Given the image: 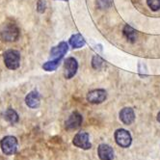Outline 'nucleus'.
Segmentation results:
<instances>
[{
    "label": "nucleus",
    "instance_id": "f8f14e48",
    "mask_svg": "<svg viewBox=\"0 0 160 160\" xmlns=\"http://www.w3.org/2000/svg\"><path fill=\"white\" fill-rule=\"evenodd\" d=\"M120 119L124 124L127 125L131 124L135 120V114L133 109L130 107H125L122 109L120 112Z\"/></svg>",
    "mask_w": 160,
    "mask_h": 160
},
{
    "label": "nucleus",
    "instance_id": "f3484780",
    "mask_svg": "<svg viewBox=\"0 0 160 160\" xmlns=\"http://www.w3.org/2000/svg\"><path fill=\"white\" fill-rule=\"evenodd\" d=\"M104 64V61L102 60L98 55H95L92 59V66L95 70H100Z\"/></svg>",
    "mask_w": 160,
    "mask_h": 160
},
{
    "label": "nucleus",
    "instance_id": "f257e3e1",
    "mask_svg": "<svg viewBox=\"0 0 160 160\" xmlns=\"http://www.w3.org/2000/svg\"><path fill=\"white\" fill-rule=\"evenodd\" d=\"M3 59L5 66L9 70L15 71L18 68L20 65V54L18 50L15 49H9L5 51L3 54Z\"/></svg>",
    "mask_w": 160,
    "mask_h": 160
},
{
    "label": "nucleus",
    "instance_id": "aec40b11",
    "mask_svg": "<svg viewBox=\"0 0 160 160\" xmlns=\"http://www.w3.org/2000/svg\"><path fill=\"white\" fill-rule=\"evenodd\" d=\"M157 121H158V122H160V112H159V113L157 114Z\"/></svg>",
    "mask_w": 160,
    "mask_h": 160
},
{
    "label": "nucleus",
    "instance_id": "2eb2a0df",
    "mask_svg": "<svg viewBox=\"0 0 160 160\" xmlns=\"http://www.w3.org/2000/svg\"><path fill=\"white\" fill-rule=\"evenodd\" d=\"M4 119L10 123H16L18 122V114L12 108H8L4 112Z\"/></svg>",
    "mask_w": 160,
    "mask_h": 160
},
{
    "label": "nucleus",
    "instance_id": "39448f33",
    "mask_svg": "<svg viewBox=\"0 0 160 160\" xmlns=\"http://www.w3.org/2000/svg\"><path fill=\"white\" fill-rule=\"evenodd\" d=\"M78 70V63L73 57H68L64 64V75L65 78L71 79L76 74Z\"/></svg>",
    "mask_w": 160,
    "mask_h": 160
},
{
    "label": "nucleus",
    "instance_id": "9d476101",
    "mask_svg": "<svg viewBox=\"0 0 160 160\" xmlns=\"http://www.w3.org/2000/svg\"><path fill=\"white\" fill-rule=\"evenodd\" d=\"M68 50V44L66 42H61L58 45L52 48L50 50V56L54 59H62L63 56Z\"/></svg>",
    "mask_w": 160,
    "mask_h": 160
},
{
    "label": "nucleus",
    "instance_id": "7ed1b4c3",
    "mask_svg": "<svg viewBox=\"0 0 160 160\" xmlns=\"http://www.w3.org/2000/svg\"><path fill=\"white\" fill-rule=\"evenodd\" d=\"M19 30L15 24H7L0 32V38L3 42H15L18 39Z\"/></svg>",
    "mask_w": 160,
    "mask_h": 160
},
{
    "label": "nucleus",
    "instance_id": "a211bd4d",
    "mask_svg": "<svg viewBox=\"0 0 160 160\" xmlns=\"http://www.w3.org/2000/svg\"><path fill=\"white\" fill-rule=\"evenodd\" d=\"M147 4L152 11L160 10V0H147Z\"/></svg>",
    "mask_w": 160,
    "mask_h": 160
},
{
    "label": "nucleus",
    "instance_id": "dca6fc26",
    "mask_svg": "<svg viewBox=\"0 0 160 160\" xmlns=\"http://www.w3.org/2000/svg\"><path fill=\"white\" fill-rule=\"evenodd\" d=\"M60 61H61V59H53L51 61H48L47 63H44L42 65V68L47 72H53L58 68Z\"/></svg>",
    "mask_w": 160,
    "mask_h": 160
},
{
    "label": "nucleus",
    "instance_id": "ddd939ff",
    "mask_svg": "<svg viewBox=\"0 0 160 160\" xmlns=\"http://www.w3.org/2000/svg\"><path fill=\"white\" fill-rule=\"evenodd\" d=\"M70 44L72 45L73 48H82L83 45L85 44V40L82 37L81 34L77 33V34H74V35H72L71 37Z\"/></svg>",
    "mask_w": 160,
    "mask_h": 160
},
{
    "label": "nucleus",
    "instance_id": "6e6552de",
    "mask_svg": "<svg viewBox=\"0 0 160 160\" xmlns=\"http://www.w3.org/2000/svg\"><path fill=\"white\" fill-rule=\"evenodd\" d=\"M82 116L78 112H73L66 121V128L67 129H76L82 123Z\"/></svg>",
    "mask_w": 160,
    "mask_h": 160
},
{
    "label": "nucleus",
    "instance_id": "423d86ee",
    "mask_svg": "<svg viewBox=\"0 0 160 160\" xmlns=\"http://www.w3.org/2000/svg\"><path fill=\"white\" fill-rule=\"evenodd\" d=\"M72 143L75 147L82 148V150H89L92 147L89 140V134L84 131L78 132L72 140Z\"/></svg>",
    "mask_w": 160,
    "mask_h": 160
},
{
    "label": "nucleus",
    "instance_id": "1a4fd4ad",
    "mask_svg": "<svg viewBox=\"0 0 160 160\" xmlns=\"http://www.w3.org/2000/svg\"><path fill=\"white\" fill-rule=\"evenodd\" d=\"M98 154L101 160H113L114 151L113 148L106 144H101L98 148Z\"/></svg>",
    "mask_w": 160,
    "mask_h": 160
},
{
    "label": "nucleus",
    "instance_id": "412c9836",
    "mask_svg": "<svg viewBox=\"0 0 160 160\" xmlns=\"http://www.w3.org/2000/svg\"><path fill=\"white\" fill-rule=\"evenodd\" d=\"M63 1H68V0H63Z\"/></svg>",
    "mask_w": 160,
    "mask_h": 160
},
{
    "label": "nucleus",
    "instance_id": "0eeeda50",
    "mask_svg": "<svg viewBox=\"0 0 160 160\" xmlns=\"http://www.w3.org/2000/svg\"><path fill=\"white\" fill-rule=\"evenodd\" d=\"M107 94L106 91L103 89H96L91 91L87 95V100L90 103L93 104H99L106 99Z\"/></svg>",
    "mask_w": 160,
    "mask_h": 160
},
{
    "label": "nucleus",
    "instance_id": "6ab92c4d",
    "mask_svg": "<svg viewBox=\"0 0 160 160\" xmlns=\"http://www.w3.org/2000/svg\"><path fill=\"white\" fill-rule=\"evenodd\" d=\"M45 9H47V2H45V0H39L37 3V11L40 14H42L44 13Z\"/></svg>",
    "mask_w": 160,
    "mask_h": 160
},
{
    "label": "nucleus",
    "instance_id": "f03ea898",
    "mask_svg": "<svg viewBox=\"0 0 160 160\" xmlns=\"http://www.w3.org/2000/svg\"><path fill=\"white\" fill-rule=\"evenodd\" d=\"M0 148L4 154L13 155L18 151V139L15 136L8 135L0 141Z\"/></svg>",
    "mask_w": 160,
    "mask_h": 160
},
{
    "label": "nucleus",
    "instance_id": "9b49d317",
    "mask_svg": "<svg viewBox=\"0 0 160 160\" xmlns=\"http://www.w3.org/2000/svg\"><path fill=\"white\" fill-rule=\"evenodd\" d=\"M25 103L28 107H30L32 109L38 108L41 103L40 94L37 92V91H32V92H30L25 98Z\"/></svg>",
    "mask_w": 160,
    "mask_h": 160
},
{
    "label": "nucleus",
    "instance_id": "20e7f679",
    "mask_svg": "<svg viewBox=\"0 0 160 160\" xmlns=\"http://www.w3.org/2000/svg\"><path fill=\"white\" fill-rule=\"evenodd\" d=\"M115 141L122 148H128L131 145L132 138L128 130L120 128L115 132Z\"/></svg>",
    "mask_w": 160,
    "mask_h": 160
},
{
    "label": "nucleus",
    "instance_id": "4468645a",
    "mask_svg": "<svg viewBox=\"0 0 160 160\" xmlns=\"http://www.w3.org/2000/svg\"><path fill=\"white\" fill-rule=\"evenodd\" d=\"M123 35L125 36V38H127V40L130 42H135L136 40H137V31L132 28L130 25L127 24L124 26L123 30Z\"/></svg>",
    "mask_w": 160,
    "mask_h": 160
}]
</instances>
